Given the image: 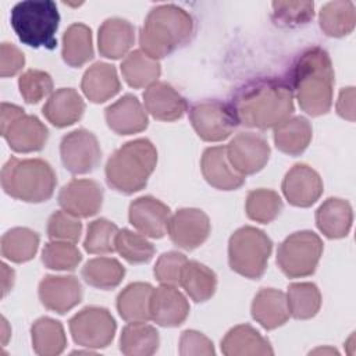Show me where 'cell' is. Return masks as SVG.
Listing matches in <instances>:
<instances>
[{
    "instance_id": "cell-45",
    "label": "cell",
    "mask_w": 356,
    "mask_h": 356,
    "mask_svg": "<svg viewBox=\"0 0 356 356\" xmlns=\"http://www.w3.org/2000/svg\"><path fill=\"white\" fill-rule=\"evenodd\" d=\"M18 88L26 103L36 104L53 92V79L42 70H28L19 76Z\"/></svg>"
},
{
    "instance_id": "cell-27",
    "label": "cell",
    "mask_w": 356,
    "mask_h": 356,
    "mask_svg": "<svg viewBox=\"0 0 356 356\" xmlns=\"http://www.w3.org/2000/svg\"><path fill=\"white\" fill-rule=\"evenodd\" d=\"M81 89L92 103H104L114 97L121 89L115 67L108 63H95L85 71Z\"/></svg>"
},
{
    "instance_id": "cell-20",
    "label": "cell",
    "mask_w": 356,
    "mask_h": 356,
    "mask_svg": "<svg viewBox=\"0 0 356 356\" xmlns=\"http://www.w3.org/2000/svg\"><path fill=\"white\" fill-rule=\"evenodd\" d=\"M108 128L117 135H132L147 128L149 118L136 96L127 93L104 110Z\"/></svg>"
},
{
    "instance_id": "cell-17",
    "label": "cell",
    "mask_w": 356,
    "mask_h": 356,
    "mask_svg": "<svg viewBox=\"0 0 356 356\" xmlns=\"http://www.w3.org/2000/svg\"><path fill=\"white\" fill-rule=\"evenodd\" d=\"M282 193L285 199L296 207L314 204L323 193V181L310 165L298 163L284 177Z\"/></svg>"
},
{
    "instance_id": "cell-33",
    "label": "cell",
    "mask_w": 356,
    "mask_h": 356,
    "mask_svg": "<svg viewBox=\"0 0 356 356\" xmlns=\"http://www.w3.org/2000/svg\"><path fill=\"white\" fill-rule=\"evenodd\" d=\"M179 285L196 303L206 302L216 292L217 275L207 266L196 260H188L182 268Z\"/></svg>"
},
{
    "instance_id": "cell-43",
    "label": "cell",
    "mask_w": 356,
    "mask_h": 356,
    "mask_svg": "<svg viewBox=\"0 0 356 356\" xmlns=\"http://www.w3.org/2000/svg\"><path fill=\"white\" fill-rule=\"evenodd\" d=\"M82 254L71 242L51 241L44 245L42 250V263L50 270L67 271L75 270L81 263Z\"/></svg>"
},
{
    "instance_id": "cell-23",
    "label": "cell",
    "mask_w": 356,
    "mask_h": 356,
    "mask_svg": "<svg viewBox=\"0 0 356 356\" xmlns=\"http://www.w3.org/2000/svg\"><path fill=\"white\" fill-rule=\"evenodd\" d=\"M85 111L82 96L72 88H61L50 95L42 113L57 128H65L78 122Z\"/></svg>"
},
{
    "instance_id": "cell-18",
    "label": "cell",
    "mask_w": 356,
    "mask_h": 356,
    "mask_svg": "<svg viewBox=\"0 0 356 356\" xmlns=\"http://www.w3.org/2000/svg\"><path fill=\"white\" fill-rule=\"evenodd\" d=\"M128 217L142 235L159 239L167 232L171 211L161 200L153 196H140L131 202Z\"/></svg>"
},
{
    "instance_id": "cell-31",
    "label": "cell",
    "mask_w": 356,
    "mask_h": 356,
    "mask_svg": "<svg viewBox=\"0 0 356 356\" xmlns=\"http://www.w3.org/2000/svg\"><path fill=\"white\" fill-rule=\"evenodd\" d=\"M321 31L331 38L349 35L356 24V11L353 1L335 0L325 3L318 14Z\"/></svg>"
},
{
    "instance_id": "cell-32",
    "label": "cell",
    "mask_w": 356,
    "mask_h": 356,
    "mask_svg": "<svg viewBox=\"0 0 356 356\" xmlns=\"http://www.w3.org/2000/svg\"><path fill=\"white\" fill-rule=\"evenodd\" d=\"M157 330L146 321L127 324L120 337V350L127 356H150L159 349Z\"/></svg>"
},
{
    "instance_id": "cell-38",
    "label": "cell",
    "mask_w": 356,
    "mask_h": 356,
    "mask_svg": "<svg viewBox=\"0 0 356 356\" xmlns=\"http://www.w3.org/2000/svg\"><path fill=\"white\" fill-rule=\"evenodd\" d=\"M83 281L99 289H113L118 286L125 275L124 266L113 257L90 259L82 268Z\"/></svg>"
},
{
    "instance_id": "cell-37",
    "label": "cell",
    "mask_w": 356,
    "mask_h": 356,
    "mask_svg": "<svg viewBox=\"0 0 356 356\" xmlns=\"http://www.w3.org/2000/svg\"><path fill=\"white\" fill-rule=\"evenodd\" d=\"M39 241V235L29 228H11L1 236V254L13 263L29 261L38 252Z\"/></svg>"
},
{
    "instance_id": "cell-3",
    "label": "cell",
    "mask_w": 356,
    "mask_h": 356,
    "mask_svg": "<svg viewBox=\"0 0 356 356\" xmlns=\"http://www.w3.org/2000/svg\"><path fill=\"white\" fill-rule=\"evenodd\" d=\"M193 19L175 4H160L149 11L139 31V46L149 57L159 60L189 42Z\"/></svg>"
},
{
    "instance_id": "cell-42",
    "label": "cell",
    "mask_w": 356,
    "mask_h": 356,
    "mask_svg": "<svg viewBox=\"0 0 356 356\" xmlns=\"http://www.w3.org/2000/svg\"><path fill=\"white\" fill-rule=\"evenodd\" d=\"M118 231V227L106 218L93 220L88 225L83 241L85 250L92 254L113 253L115 250V236Z\"/></svg>"
},
{
    "instance_id": "cell-28",
    "label": "cell",
    "mask_w": 356,
    "mask_h": 356,
    "mask_svg": "<svg viewBox=\"0 0 356 356\" xmlns=\"http://www.w3.org/2000/svg\"><path fill=\"white\" fill-rule=\"evenodd\" d=\"M221 350L227 356L273 355L270 341L249 324L231 328L221 341Z\"/></svg>"
},
{
    "instance_id": "cell-24",
    "label": "cell",
    "mask_w": 356,
    "mask_h": 356,
    "mask_svg": "<svg viewBox=\"0 0 356 356\" xmlns=\"http://www.w3.org/2000/svg\"><path fill=\"white\" fill-rule=\"evenodd\" d=\"M135 42V26L118 17L107 18L99 28L97 47L106 58L118 60L125 56Z\"/></svg>"
},
{
    "instance_id": "cell-14",
    "label": "cell",
    "mask_w": 356,
    "mask_h": 356,
    "mask_svg": "<svg viewBox=\"0 0 356 356\" xmlns=\"http://www.w3.org/2000/svg\"><path fill=\"white\" fill-rule=\"evenodd\" d=\"M167 232L174 245L185 250H193L207 239L210 220L200 209H179L170 217Z\"/></svg>"
},
{
    "instance_id": "cell-48",
    "label": "cell",
    "mask_w": 356,
    "mask_h": 356,
    "mask_svg": "<svg viewBox=\"0 0 356 356\" xmlns=\"http://www.w3.org/2000/svg\"><path fill=\"white\" fill-rule=\"evenodd\" d=\"M179 353L182 356L188 355H214L213 342L199 331L186 330L182 332L179 339Z\"/></svg>"
},
{
    "instance_id": "cell-5",
    "label": "cell",
    "mask_w": 356,
    "mask_h": 356,
    "mask_svg": "<svg viewBox=\"0 0 356 356\" xmlns=\"http://www.w3.org/2000/svg\"><path fill=\"white\" fill-rule=\"evenodd\" d=\"M56 172L42 159L11 157L1 170L3 191L26 203H42L49 200L56 189Z\"/></svg>"
},
{
    "instance_id": "cell-52",
    "label": "cell",
    "mask_w": 356,
    "mask_h": 356,
    "mask_svg": "<svg viewBox=\"0 0 356 356\" xmlns=\"http://www.w3.org/2000/svg\"><path fill=\"white\" fill-rule=\"evenodd\" d=\"M1 323H3V343H6V342H7V338H8L10 334H11V331L7 330V321H6L4 317L1 318Z\"/></svg>"
},
{
    "instance_id": "cell-12",
    "label": "cell",
    "mask_w": 356,
    "mask_h": 356,
    "mask_svg": "<svg viewBox=\"0 0 356 356\" xmlns=\"http://www.w3.org/2000/svg\"><path fill=\"white\" fill-rule=\"evenodd\" d=\"M60 156L65 170L78 175L92 172L99 165L102 150L95 134L79 128L63 136Z\"/></svg>"
},
{
    "instance_id": "cell-22",
    "label": "cell",
    "mask_w": 356,
    "mask_h": 356,
    "mask_svg": "<svg viewBox=\"0 0 356 356\" xmlns=\"http://www.w3.org/2000/svg\"><path fill=\"white\" fill-rule=\"evenodd\" d=\"M146 111L159 121H177L188 111V102L170 83L154 82L143 93Z\"/></svg>"
},
{
    "instance_id": "cell-10",
    "label": "cell",
    "mask_w": 356,
    "mask_h": 356,
    "mask_svg": "<svg viewBox=\"0 0 356 356\" xmlns=\"http://www.w3.org/2000/svg\"><path fill=\"white\" fill-rule=\"evenodd\" d=\"M70 332L79 346L100 349L111 343L117 324L106 307L86 306L70 318Z\"/></svg>"
},
{
    "instance_id": "cell-50",
    "label": "cell",
    "mask_w": 356,
    "mask_h": 356,
    "mask_svg": "<svg viewBox=\"0 0 356 356\" xmlns=\"http://www.w3.org/2000/svg\"><path fill=\"white\" fill-rule=\"evenodd\" d=\"M337 113L349 121H355V88L349 86L341 90L337 102Z\"/></svg>"
},
{
    "instance_id": "cell-13",
    "label": "cell",
    "mask_w": 356,
    "mask_h": 356,
    "mask_svg": "<svg viewBox=\"0 0 356 356\" xmlns=\"http://www.w3.org/2000/svg\"><path fill=\"white\" fill-rule=\"evenodd\" d=\"M225 147L229 163L243 177L263 170L271 152L267 140L254 132H241L235 135Z\"/></svg>"
},
{
    "instance_id": "cell-11",
    "label": "cell",
    "mask_w": 356,
    "mask_h": 356,
    "mask_svg": "<svg viewBox=\"0 0 356 356\" xmlns=\"http://www.w3.org/2000/svg\"><path fill=\"white\" fill-rule=\"evenodd\" d=\"M189 120L197 136L206 142H221L239 125L229 103L220 100L195 103L189 108Z\"/></svg>"
},
{
    "instance_id": "cell-51",
    "label": "cell",
    "mask_w": 356,
    "mask_h": 356,
    "mask_svg": "<svg viewBox=\"0 0 356 356\" xmlns=\"http://www.w3.org/2000/svg\"><path fill=\"white\" fill-rule=\"evenodd\" d=\"M1 285H3V296H6V293L13 288L14 284V270L8 268V266L6 263H1Z\"/></svg>"
},
{
    "instance_id": "cell-8",
    "label": "cell",
    "mask_w": 356,
    "mask_h": 356,
    "mask_svg": "<svg viewBox=\"0 0 356 356\" xmlns=\"http://www.w3.org/2000/svg\"><path fill=\"white\" fill-rule=\"evenodd\" d=\"M1 135L17 153L39 152L44 147L49 129L32 114H26L19 106L1 103Z\"/></svg>"
},
{
    "instance_id": "cell-4",
    "label": "cell",
    "mask_w": 356,
    "mask_h": 356,
    "mask_svg": "<svg viewBox=\"0 0 356 356\" xmlns=\"http://www.w3.org/2000/svg\"><path fill=\"white\" fill-rule=\"evenodd\" d=\"M156 164L157 150L149 139L129 140L118 147L107 160V184L120 193H135L146 186Z\"/></svg>"
},
{
    "instance_id": "cell-16",
    "label": "cell",
    "mask_w": 356,
    "mask_h": 356,
    "mask_svg": "<svg viewBox=\"0 0 356 356\" xmlns=\"http://www.w3.org/2000/svg\"><path fill=\"white\" fill-rule=\"evenodd\" d=\"M39 299L51 312L64 314L82 300V285L74 275H46L39 282Z\"/></svg>"
},
{
    "instance_id": "cell-47",
    "label": "cell",
    "mask_w": 356,
    "mask_h": 356,
    "mask_svg": "<svg viewBox=\"0 0 356 356\" xmlns=\"http://www.w3.org/2000/svg\"><path fill=\"white\" fill-rule=\"evenodd\" d=\"M186 261V256L179 252H165L157 259L153 268V274L160 284L177 286L179 285L181 273Z\"/></svg>"
},
{
    "instance_id": "cell-25",
    "label": "cell",
    "mask_w": 356,
    "mask_h": 356,
    "mask_svg": "<svg viewBox=\"0 0 356 356\" xmlns=\"http://www.w3.org/2000/svg\"><path fill=\"white\" fill-rule=\"evenodd\" d=\"M352 206L345 199L328 197L316 211L317 228L330 239L345 238L352 228Z\"/></svg>"
},
{
    "instance_id": "cell-26",
    "label": "cell",
    "mask_w": 356,
    "mask_h": 356,
    "mask_svg": "<svg viewBox=\"0 0 356 356\" xmlns=\"http://www.w3.org/2000/svg\"><path fill=\"white\" fill-rule=\"evenodd\" d=\"M250 312L264 330L278 328L289 318L286 295L274 288H261L252 302Z\"/></svg>"
},
{
    "instance_id": "cell-49",
    "label": "cell",
    "mask_w": 356,
    "mask_h": 356,
    "mask_svg": "<svg viewBox=\"0 0 356 356\" xmlns=\"http://www.w3.org/2000/svg\"><path fill=\"white\" fill-rule=\"evenodd\" d=\"M25 64L24 53L13 43L3 42L0 46V75L13 76L22 70Z\"/></svg>"
},
{
    "instance_id": "cell-29",
    "label": "cell",
    "mask_w": 356,
    "mask_h": 356,
    "mask_svg": "<svg viewBox=\"0 0 356 356\" xmlns=\"http://www.w3.org/2000/svg\"><path fill=\"white\" fill-rule=\"evenodd\" d=\"M312 135L310 122L305 117L296 115L274 128V143L280 152L289 156H299L307 149Z\"/></svg>"
},
{
    "instance_id": "cell-35",
    "label": "cell",
    "mask_w": 356,
    "mask_h": 356,
    "mask_svg": "<svg viewBox=\"0 0 356 356\" xmlns=\"http://www.w3.org/2000/svg\"><path fill=\"white\" fill-rule=\"evenodd\" d=\"M121 74L125 82L135 89L147 88L157 82L161 74L159 60L149 57L140 49L131 51L121 63Z\"/></svg>"
},
{
    "instance_id": "cell-2",
    "label": "cell",
    "mask_w": 356,
    "mask_h": 356,
    "mask_svg": "<svg viewBox=\"0 0 356 356\" xmlns=\"http://www.w3.org/2000/svg\"><path fill=\"white\" fill-rule=\"evenodd\" d=\"M288 85L306 114L318 117L328 113L334 93V68L328 53L318 46L302 51L291 67Z\"/></svg>"
},
{
    "instance_id": "cell-6",
    "label": "cell",
    "mask_w": 356,
    "mask_h": 356,
    "mask_svg": "<svg viewBox=\"0 0 356 356\" xmlns=\"http://www.w3.org/2000/svg\"><path fill=\"white\" fill-rule=\"evenodd\" d=\"M11 26L18 39L33 49H54L56 32L60 24L57 6L51 0H26L11 10Z\"/></svg>"
},
{
    "instance_id": "cell-1",
    "label": "cell",
    "mask_w": 356,
    "mask_h": 356,
    "mask_svg": "<svg viewBox=\"0 0 356 356\" xmlns=\"http://www.w3.org/2000/svg\"><path fill=\"white\" fill-rule=\"evenodd\" d=\"M229 106L238 124L249 128H275L291 118L293 93L288 81L267 76L245 83L232 96Z\"/></svg>"
},
{
    "instance_id": "cell-9",
    "label": "cell",
    "mask_w": 356,
    "mask_h": 356,
    "mask_svg": "<svg viewBox=\"0 0 356 356\" xmlns=\"http://www.w3.org/2000/svg\"><path fill=\"white\" fill-rule=\"evenodd\" d=\"M323 254V241L313 231H298L286 236L277 250V264L289 278L312 275Z\"/></svg>"
},
{
    "instance_id": "cell-21",
    "label": "cell",
    "mask_w": 356,
    "mask_h": 356,
    "mask_svg": "<svg viewBox=\"0 0 356 356\" xmlns=\"http://www.w3.org/2000/svg\"><path fill=\"white\" fill-rule=\"evenodd\" d=\"M200 168L207 184L216 189L235 191L245 184V177L229 163L225 146L207 147L203 152Z\"/></svg>"
},
{
    "instance_id": "cell-41",
    "label": "cell",
    "mask_w": 356,
    "mask_h": 356,
    "mask_svg": "<svg viewBox=\"0 0 356 356\" xmlns=\"http://www.w3.org/2000/svg\"><path fill=\"white\" fill-rule=\"evenodd\" d=\"M115 250L131 264H142L152 260L154 246L145 235L131 229H120L115 236Z\"/></svg>"
},
{
    "instance_id": "cell-34",
    "label": "cell",
    "mask_w": 356,
    "mask_h": 356,
    "mask_svg": "<svg viewBox=\"0 0 356 356\" xmlns=\"http://www.w3.org/2000/svg\"><path fill=\"white\" fill-rule=\"evenodd\" d=\"M61 56L65 64L78 68L93 58L92 31L88 25L76 22L67 28L63 35Z\"/></svg>"
},
{
    "instance_id": "cell-46",
    "label": "cell",
    "mask_w": 356,
    "mask_h": 356,
    "mask_svg": "<svg viewBox=\"0 0 356 356\" xmlns=\"http://www.w3.org/2000/svg\"><path fill=\"white\" fill-rule=\"evenodd\" d=\"M82 234V222L79 218L64 210L54 211L47 222V235L51 241H64L75 243Z\"/></svg>"
},
{
    "instance_id": "cell-19",
    "label": "cell",
    "mask_w": 356,
    "mask_h": 356,
    "mask_svg": "<svg viewBox=\"0 0 356 356\" xmlns=\"http://www.w3.org/2000/svg\"><path fill=\"white\" fill-rule=\"evenodd\" d=\"M150 320L161 327H178L189 314V303L175 285L161 284L150 296Z\"/></svg>"
},
{
    "instance_id": "cell-7",
    "label": "cell",
    "mask_w": 356,
    "mask_h": 356,
    "mask_svg": "<svg viewBox=\"0 0 356 356\" xmlns=\"http://www.w3.org/2000/svg\"><path fill=\"white\" fill-rule=\"evenodd\" d=\"M273 241L256 227L245 225L236 229L228 242V263L231 270L250 280L260 278L268 263Z\"/></svg>"
},
{
    "instance_id": "cell-30",
    "label": "cell",
    "mask_w": 356,
    "mask_h": 356,
    "mask_svg": "<svg viewBox=\"0 0 356 356\" xmlns=\"http://www.w3.org/2000/svg\"><path fill=\"white\" fill-rule=\"evenodd\" d=\"M153 286L147 282H132L117 296V310L128 323L150 320V296Z\"/></svg>"
},
{
    "instance_id": "cell-39",
    "label": "cell",
    "mask_w": 356,
    "mask_h": 356,
    "mask_svg": "<svg viewBox=\"0 0 356 356\" xmlns=\"http://www.w3.org/2000/svg\"><path fill=\"white\" fill-rule=\"evenodd\" d=\"M286 303L289 316L296 320L314 317L321 307V293L313 282H293L288 286Z\"/></svg>"
},
{
    "instance_id": "cell-15",
    "label": "cell",
    "mask_w": 356,
    "mask_h": 356,
    "mask_svg": "<svg viewBox=\"0 0 356 356\" xmlns=\"http://www.w3.org/2000/svg\"><path fill=\"white\" fill-rule=\"evenodd\" d=\"M58 203L76 218L92 217L102 209L103 188L93 179H72L61 188Z\"/></svg>"
},
{
    "instance_id": "cell-36",
    "label": "cell",
    "mask_w": 356,
    "mask_h": 356,
    "mask_svg": "<svg viewBox=\"0 0 356 356\" xmlns=\"http://www.w3.org/2000/svg\"><path fill=\"white\" fill-rule=\"evenodd\" d=\"M32 348L40 356H56L64 352L67 337L60 321L51 317H40L31 327Z\"/></svg>"
},
{
    "instance_id": "cell-40",
    "label": "cell",
    "mask_w": 356,
    "mask_h": 356,
    "mask_svg": "<svg viewBox=\"0 0 356 356\" xmlns=\"http://www.w3.org/2000/svg\"><path fill=\"white\" fill-rule=\"evenodd\" d=\"M246 216L261 224H268L274 221L282 210L281 196L271 189H254L248 193L245 203Z\"/></svg>"
},
{
    "instance_id": "cell-44",
    "label": "cell",
    "mask_w": 356,
    "mask_h": 356,
    "mask_svg": "<svg viewBox=\"0 0 356 356\" xmlns=\"http://www.w3.org/2000/svg\"><path fill=\"white\" fill-rule=\"evenodd\" d=\"M273 19L281 26L307 24L314 17L313 1H273Z\"/></svg>"
}]
</instances>
